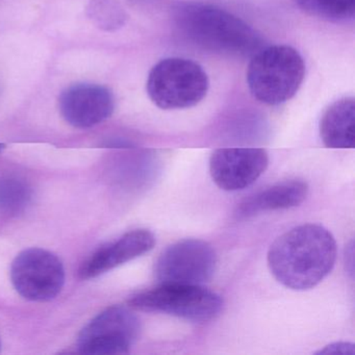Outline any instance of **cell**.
I'll use <instances>...</instances> for the list:
<instances>
[{"instance_id":"6da1fadb","label":"cell","mask_w":355,"mask_h":355,"mask_svg":"<svg viewBox=\"0 0 355 355\" xmlns=\"http://www.w3.org/2000/svg\"><path fill=\"white\" fill-rule=\"evenodd\" d=\"M336 242L329 230L304 224L274 241L268 266L278 282L294 291H306L323 282L334 269Z\"/></svg>"},{"instance_id":"7a4b0ae2","label":"cell","mask_w":355,"mask_h":355,"mask_svg":"<svg viewBox=\"0 0 355 355\" xmlns=\"http://www.w3.org/2000/svg\"><path fill=\"white\" fill-rule=\"evenodd\" d=\"M170 12L178 32L205 51L248 58L265 47V40L257 31L217 6L178 1L172 6Z\"/></svg>"},{"instance_id":"3957f363","label":"cell","mask_w":355,"mask_h":355,"mask_svg":"<svg viewBox=\"0 0 355 355\" xmlns=\"http://www.w3.org/2000/svg\"><path fill=\"white\" fill-rule=\"evenodd\" d=\"M251 58L246 80L257 101L279 105L296 95L305 76L304 60L298 51L288 45H273Z\"/></svg>"},{"instance_id":"277c9868","label":"cell","mask_w":355,"mask_h":355,"mask_svg":"<svg viewBox=\"0 0 355 355\" xmlns=\"http://www.w3.org/2000/svg\"><path fill=\"white\" fill-rule=\"evenodd\" d=\"M207 72L196 62L166 58L151 68L146 90L150 101L162 110H184L198 105L209 91Z\"/></svg>"},{"instance_id":"5b68a950","label":"cell","mask_w":355,"mask_h":355,"mask_svg":"<svg viewBox=\"0 0 355 355\" xmlns=\"http://www.w3.org/2000/svg\"><path fill=\"white\" fill-rule=\"evenodd\" d=\"M128 304L137 311L203 323L220 315L223 299L202 284H159L157 288L134 295Z\"/></svg>"},{"instance_id":"8992f818","label":"cell","mask_w":355,"mask_h":355,"mask_svg":"<svg viewBox=\"0 0 355 355\" xmlns=\"http://www.w3.org/2000/svg\"><path fill=\"white\" fill-rule=\"evenodd\" d=\"M140 331L138 317L128 307L114 305L83 328L76 348L83 354H126L138 340Z\"/></svg>"},{"instance_id":"52a82bcc","label":"cell","mask_w":355,"mask_h":355,"mask_svg":"<svg viewBox=\"0 0 355 355\" xmlns=\"http://www.w3.org/2000/svg\"><path fill=\"white\" fill-rule=\"evenodd\" d=\"M65 278V268L61 259L45 249H26L12 263V284L26 300H53L61 293Z\"/></svg>"},{"instance_id":"ba28073f","label":"cell","mask_w":355,"mask_h":355,"mask_svg":"<svg viewBox=\"0 0 355 355\" xmlns=\"http://www.w3.org/2000/svg\"><path fill=\"white\" fill-rule=\"evenodd\" d=\"M217 268L213 246L205 241L186 239L170 245L159 254L155 266L159 284H203Z\"/></svg>"},{"instance_id":"9c48e42d","label":"cell","mask_w":355,"mask_h":355,"mask_svg":"<svg viewBox=\"0 0 355 355\" xmlns=\"http://www.w3.org/2000/svg\"><path fill=\"white\" fill-rule=\"evenodd\" d=\"M269 165V155L261 148H220L211 153L209 172L214 182L228 192L254 184Z\"/></svg>"},{"instance_id":"30bf717a","label":"cell","mask_w":355,"mask_h":355,"mask_svg":"<svg viewBox=\"0 0 355 355\" xmlns=\"http://www.w3.org/2000/svg\"><path fill=\"white\" fill-rule=\"evenodd\" d=\"M59 109L68 124L87 130L103 123L113 115L115 97L107 87L80 83L61 93Z\"/></svg>"},{"instance_id":"8fae6325","label":"cell","mask_w":355,"mask_h":355,"mask_svg":"<svg viewBox=\"0 0 355 355\" xmlns=\"http://www.w3.org/2000/svg\"><path fill=\"white\" fill-rule=\"evenodd\" d=\"M155 236L148 230L126 232L118 240L101 247L80 266L78 276L82 279L98 277L128 261L153 250Z\"/></svg>"},{"instance_id":"7c38bea8","label":"cell","mask_w":355,"mask_h":355,"mask_svg":"<svg viewBox=\"0 0 355 355\" xmlns=\"http://www.w3.org/2000/svg\"><path fill=\"white\" fill-rule=\"evenodd\" d=\"M309 184L301 180H288L259 191L245 199L236 211L238 219H248L266 211L299 207L306 199Z\"/></svg>"},{"instance_id":"4fadbf2b","label":"cell","mask_w":355,"mask_h":355,"mask_svg":"<svg viewBox=\"0 0 355 355\" xmlns=\"http://www.w3.org/2000/svg\"><path fill=\"white\" fill-rule=\"evenodd\" d=\"M355 101L345 97L334 101L324 112L320 122V136L328 148L354 147Z\"/></svg>"},{"instance_id":"5bb4252c","label":"cell","mask_w":355,"mask_h":355,"mask_svg":"<svg viewBox=\"0 0 355 355\" xmlns=\"http://www.w3.org/2000/svg\"><path fill=\"white\" fill-rule=\"evenodd\" d=\"M30 184L13 175L0 176V214H18L32 200Z\"/></svg>"},{"instance_id":"9a60e30c","label":"cell","mask_w":355,"mask_h":355,"mask_svg":"<svg viewBox=\"0 0 355 355\" xmlns=\"http://www.w3.org/2000/svg\"><path fill=\"white\" fill-rule=\"evenodd\" d=\"M86 12L91 22L105 32L123 28L128 18L125 10L116 0H90Z\"/></svg>"},{"instance_id":"2e32d148","label":"cell","mask_w":355,"mask_h":355,"mask_svg":"<svg viewBox=\"0 0 355 355\" xmlns=\"http://www.w3.org/2000/svg\"><path fill=\"white\" fill-rule=\"evenodd\" d=\"M355 0H319L315 16L332 22H347L353 20Z\"/></svg>"},{"instance_id":"e0dca14e","label":"cell","mask_w":355,"mask_h":355,"mask_svg":"<svg viewBox=\"0 0 355 355\" xmlns=\"http://www.w3.org/2000/svg\"><path fill=\"white\" fill-rule=\"evenodd\" d=\"M355 353L354 344L346 342L334 343L318 351L317 354H351Z\"/></svg>"},{"instance_id":"ac0fdd59","label":"cell","mask_w":355,"mask_h":355,"mask_svg":"<svg viewBox=\"0 0 355 355\" xmlns=\"http://www.w3.org/2000/svg\"><path fill=\"white\" fill-rule=\"evenodd\" d=\"M296 3L299 9L304 11L305 13L311 14V15H315L317 11V5L319 0H293Z\"/></svg>"},{"instance_id":"d6986e66","label":"cell","mask_w":355,"mask_h":355,"mask_svg":"<svg viewBox=\"0 0 355 355\" xmlns=\"http://www.w3.org/2000/svg\"><path fill=\"white\" fill-rule=\"evenodd\" d=\"M134 1H137V3H149V1H153V0H134Z\"/></svg>"},{"instance_id":"ffe728a7","label":"cell","mask_w":355,"mask_h":355,"mask_svg":"<svg viewBox=\"0 0 355 355\" xmlns=\"http://www.w3.org/2000/svg\"><path fill=\"white\" fill-rule=\"evenodd\" d=\"M5 148H6V145L1 144V143H0V153H3V151L5 150Z\"/></svg>"},{"instance_id":"44dd1931","label":"cell","mask_w":355,"mask_h":355,"mask_svg":"<svg viewBox=\"0 0 355 355\" xmlns=\"http://www.w3.org/2000/svg\"><path fill=\"white\" fill-rule=\"evenodd\" d=\"M0 349H1V342H0Z\"/></svg>"}]
</instances>
